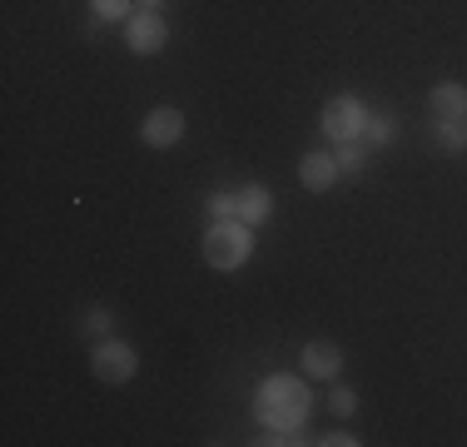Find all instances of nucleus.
Returning a JSON list of instances; mask_svg holds the SVG:
<instances>
[{"mask_svg": "<svg viewBox=\"0 0 467 447\" xmlns=\"http://www.w3.org/2000/svg\"><path fill=\"white\" fill-rule=\"evenodd\" d=\"M338 368H343V348H338L333 338L304 343V373H308V378H318V383H333V378H338Z\"/></svg>", "mask_w": 467, "mask_h": 447, "instance_id": "obj_7", "label": "nucleus"}, {"mask_svg": "<svg viewBox=\"0 0 467 447\" xmlns=\"http://www.w3.org/2000/svg\"><path fill=\"white\" fill-rule=\"evenodd\" d=\"M90 373L105 388H125L130 378L140 373V353L130 348V343H119V338H99L90 348Z\"/></svg>", "mask_w": 467, "mask_h": 447, "instance_id": "obj_2", "label": "nucleus"}, {"mask_svg": "<svg viewBox=\"0 0 467 447\" xmlns=\"http://www.w3.org/2000/svg\"><path fill=\"white\" fill-rule=\"evenodd\" d=\"M363 125H368V109H363L358 95H333L324 105V115H318V130H324V140H333V144L363 140Z\"/></svg>", "mask_w": 467, "mask_h": 447, "instance_id": "obj_3", "label": "nucleus"}, {"mask_svg": "<svg viewBox=\"0 0 467 447\" xmlns=\"http://www.w3.org/2000/svg\"><path fill=\"white\" fill-rule=\"evenodd\" d=\"M269 209H274V194H269V189H259V184H249V189L234 194V219H244V224H264V219H269Z\"/></svg>", "mask_w": 467, "mask_h": 447, "instance_id": "obj_9", "label": "nucleus"}, {"mask_svg": "<svg viewBox=\"0 0 467 447\" xmlns=\"http://www.w3.org/2000/svg\"><path fill=\"white\" fill-rule=\"evenodd\" d=\"M338 154H324V150H308L304 160H298V184L308 189V194H328L333 184H338Z\"/></svg>", "mask_w": 467, "mask_h": 447, "instance_id": "obj_6", "label": "nucleus"}, {"mask_svg": "<svg viewBox=\"0 0 467 447\" xmlns=\"http://www.w3.org/2000/svg\"><path fill=\"white\" fill-rule=\"evenodd\" d=\"M125 45L135 55H160L164 45H170V26H164L160 10H135V16L125 20Z\"/></svg>", "mask_w": 467, "mask_h": 447, "instance_id": "obj_4", "label": "nucleus"}, {"mask_svg": "<svg viewBox=\"0 0 467 447\" xmlns=\"http://www.w3.org/2000/svg\"><path fill=\"white\" fill-rule=\"evenodd\" d=\"M318 442H324V447H358V438H353V432H324Z\"/></svg>", "mask_w": 467, "mask_h": 447, "instance_id": "obj_17", "label": "nucleus"}, {"mask_svg": "<svg viewBox=\"0 0 467 447\" xmlns=\"http://www.w3.org/2000/svg\"><path fill=\"white\" fill-rule=\"evenodd\" d=\"M363 164H368V144H363V140L338 144V170H343V174H358Z\"/></svg>", "mask_w": 467, "mask_h": 447, "instance_id": "obj_11", "label": "nucleus"}, {"mask_svg": "<svg viewBox=\"0 0 467 447\" xmlns=\"http://www.w3.org/2000/svg\"><path fill=\"white\" fill-rule=\"evenodd\" d=\"M164 5V0H144V10H160Z\"/></svg>", "mask_w": 467, "mask_h": 447, "instance_id": "obj_18", "label": "nucleus"}, {"mask_svg": "<svg viewBox=\"0 0 467 447\" xmlns=\"http://www.w3.org/2000/svg\"><path fill=\"white\" fill-rule=\"evenodd\" d=\"M328 412H333V418H353V412H358V393H353V388H333V393H328Z\"/></svg>", "mask_w": 467, "mask_h": 447, "instance_id": "obj_12", "label": "nucleus"}, {"mask_svg": "<svg viewBox=\"0 0 467 447\" xmlns=\"http://www.w3.org/2000/svg\"><path fill=\"white\" fill-rule=\"evenodd\" d=\"M393 140H398L393 115H368V125H363V144H368V150H383V144H393Z\"/></svg>", "mask_w": 467, "mask_h": 447, "instance_id": "obj_10", "label": "nucleus"}, {"mask_svg": "<svg viewBox=\"0 0 467 447\" xmlns=\"http://www.w3.org/2000/svg\"><path fill=\"white\" fill-rule=\"evenodd\" d=\"M462 125H467V120H462Z\"/></svg>", "mask_w": 467, "mask_h": 447, "instance_id": "obj_19", "label": "nucleus"}, {"mask_svg": "<svg viewBox=\"0 0 467 447\" xmlns=\"http://www.w3.org/2000/svg\"><path fill=\"white\" fill-rule=\"evenodd\" d=\"M428 109H432V120H467V85H458V80L432 85Z\"/></svg>", "mask_w": 467, "mask_h": 447, "instance_id": "obj_8", "label": "nucleus"}, {"mask_svg": "<svg viewBox=\"0 0 467 447\" xmlns=\"http://www.w3.org/2000/svg\"><path fill=\"white\" fill-rule=\"evenodd\" d=\"M438 140L448 144V150H458V144H467V125L462 120H438Z\"/></svg>", "mask_w": 467, "mask_h": 447, "instance_id": "obj_14", "label": "nucleus"}, {"mask_svg": "<svg viewBox=\"0 0 467 447\" xmlns=\"http://www.w3.org/2000/svg\"><path fill=\"white\" fill-rule=\"evenodd\" d=\"M209 214H214V219H234V194H214V199H209Z\"/></svg>", "mask_w": 467, "mask_h": 447, "instance_id": "obj_16", "label": "nucleus"}, {"mask_svg": "<svg viewBox=\"0 0 467 447\" xmlns=\"http://www.w3.org/2000/svg\"><path fill=\"white\" fill-rule=\"evenodd\" d=\"M254 254V224L244 219H214L204 234V259L209 268H219V274H234V268H244Z\"/></svg>", "mask_w": 467, "mask_h": 447, "instance_id": "obj_1", "label": "nucleus"}, {"mask_svg": "<svg viewBox=\"0 0 467 447\" xmlns=\"http://www.w3.org/2000/svg\"><path fill=\"white\" fill-rule=\"evenodd\" d=\"M140 140L150 144V150H174V144L184 140V109L154 105L150 115H144V125H140Z\"/></svg>", "mask_w": 467, "mask_h": 447, "instance_id": "obj_5", "label": "nucleus"}, {"mask_svg": "<svg viewBox=\"0 0 467 447\" xmlns=\"http://www.w3.org/2000/svg\"><path fill=\"white\" fill-rule=\"evenodd\" d=\"M109 323H115V318H109V308H90V318H85V328H90V333H99V338H109Z\"/></svg>", "mask_w": 467, "mask_h": 447, "instance_id": "obj_15", "label": "nucleus"}, {"mask_svg": "<svg viewBox=\"0 0 467 447\" xmlns=\"http://www.w3.org/2000/svg\"><path fill=\"white\" fill-rule=\"evenodd\" d=\"M95 20H130L135 10H130V0H90Z\"/></svg>", "mask_w": 467, "mask_h": 447, "instance_id": "obj_13", "label": "nucleus"}]
</instances>
